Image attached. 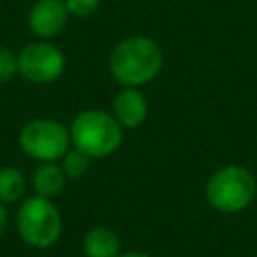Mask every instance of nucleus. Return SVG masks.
<instances>
[{
  "label": "nucleus",
  "instance_id": "f257e3e1",
  "mask_svg": "<svg viewBox=\"0 0 257 257\" xmlns=\"http://www.w3.org/2000/svg\"><path fill=\"white\" fill-rule=\"evenodd\" d=\"M163 62L165 54L155 38L133 34L112 46L108 56V70L120 86L141 88L159 76Z\"/></svg>",
  "mask_w": 257,
  "mask_h": 257
},
{
  "label": "nucleus",
  "instance_id": "f03ea898",
  "mask_svg": "<svg viewBox=\"0 0 257 257\" xmlns=\"http://www.w3.org/2000/svg\"><path fill=\"white\" fill-rule=\"evenodd\" d=\"M257 197V179L243 165H223L205 183V201L217 213L235 215L245 211Z\"/></svg>",
  "mask_w": 257,
  "mask_h": 257
},
{
  "label": "nucleus",
  "instance_id": "7ed1b4c3",
  "mask_svg": "<svg viewBox=\"0 0 257 257\" xmlns=\"http://www.w3.org/2000/svg\"><path fill=\"white\" fill-rule=\"evenodd\" d=\"M68 131L74 149L88 155L90 159H104L118 151L122 145L124 128L110 112L100 108H86L72 118Z\"/></svg>",
  "mask_w": 257,
  "mask_h": 257
},
{
  "label": "nucleus",
  "instance_id": "20e7f679",
  "mask_svg": "<svg viewBox=\"0 0 257 257\" xmlns=\"http://www.w3.org/2000/svg\"><path fill=\"white\" fill-rule=\"evenodd\" d=\"M16 231L20 239L34 249L52 247L62 233V217L52 199L26 197L16 213Z\"/></svg>",
  "mask_w": 257,
  "mask_h": 257
},
{
  "label": "nucleus",
  "instance_id": "39448f33",
  "mask_svg": "<svg viewBox=\"0 0 257 257\" xmlns=\"http://www.w3.org/2000/svg\"><path fill=\"white\" fill-rule=\"evenodd\" d=\"M18 145L26 157L38 163H58L72 147L68 126L54 118L26 122L18 135Z\"/></svg>",
  "mask_w": 257,
  "mask_h": 257
},
{
  "label": "nucleus",
  "instance_id": "423d86ee",
  "mask_svg": "<svg viewBox=\"0 0 257 257\" xmlns=\"http://www.w3.org/2000/svg\"><path fill=\"white\" fill-rule=\"evenodd\" d=\"M18 74L32 84H50L60 78L66 66V58L48 40H34L24 44L18 54Z\"/></svg>",
  "mask_w": 257,
  "mask_h": 257
},
{
  "label": "nucleus",
  "instance_id": "0eeeda50",
  "mask_svg": "<svg viewBox=\"0 0 257 257\" xmlns=\"http://www.w3.org/2000/svg\"><path fill=\"white\" fill-rule=\"evenodd\" d=\"M68 18L64 0H36L28 10L26 22L38 40H50L64 30Z\"/></svg>",
  "mask_w": 257,
  "mask_h": 257
},
{
  "label": "nucleus",
  "instance_id": "6e6552de",
  "mask_svg": "<svg viewBox=\"0 0 257 257\" xmlns=\"http://www.w3.org/2000/svg\"><path fill=\"white\" fill-rule=\"evenodd\" d=\"M110 114L116 118V122L126 131L139 128L145 124L149 116V102L147 96L141 92V88L135 86H120V90L112 96Z\"/></svg>",
  "mask_w": 257,
  "mask_h": 257
},
{
  "label": "nucleus",
  "instance_id": "1a4fd4ad",
  "mask_svg": "<svg viewBox=\"0 0 257 257\" xmlns=\"http://www.w3.org/2000/svg\"><path fill=\"white\" fill-rule=\"evenodd\" d=\"M82 251L86 257H120L122 241L114 229L94 225L82 237Z\"/></svg>",
  "mask_w": 257,
  "mask_h": 257
},
{
  "label": "nucleus",
  "instance_id": "9d476101",
  "mask_svg": "<svg viewBox=\"0 0 257 257\" xmlns=\"http://www.w3.org/2000/svg\"><path fill=\"white\" fill-rule=\"evenodd\" d=\"M66 175L60 167V163H40L32 173V187L34 195L54 199L64 191Z\"/></svg>",
  "mask_w": 257,
  "mask_h": 257
},
{
  "label": "nucleus",
  "instance_id": "9b49d317",
  "mask_svg": "<svg viewBox=\"0 0 257 257\" xmlns=\"http://www.w3.org/2000/svg\"><path fill=\"white\" fill-rule=\"evenodd\" d=\"M26 193V181L20 169L16 167H2L0 169V203L12 205L22 201Z\"/></svg>",
  "mask_w": 257,
  "mask_h": 257
},
{
  "label": "nucleus",
  "instance_id": "f8f14e48",
  "mask_svg": "<svg viewBox=\"0 0 257 257\" xmlns=\"http://www.w3.org/2000/svg\"><path fill=\"white\" fill-rule=\"evenodd\" d=\"M90 161H92V159H90L88 155H84V153H80L78 149L70 147L68 153H66L58 163H60V167H62V171H64V175H66V179L76 181V179H82V177L88 173Z\"/></svg>",
  "mask_w": 257,
  "mask_h": 257
},
{
  "label": "nucleus",
  "instance_id": "ddd939ff",
  "mask_svg": "<svg viewBox=\"0 0 257 257\" xmlns=\"http://www.w3.org/2000/svg\"><path fill=\"white\" fill-rule=\"evenodd\" d=\"M64 4L74 18H90L100 8V0H64Z\"/></svg>",
  "mask_w": 257,
  "mask_h": 257
},
{
  "label": "nucleus",
  "instance_id": "4468645a",
  "mask_svg": "<svg viewBox=\"0 0 257 257\" xmlns=\"http://www.w3.org/2000/svg\"><path fill=\"white\" fill-rule=\"evenodd\" d=\"M14 74H18V60H16V54H14L12 50L0 46V84L12 80Z\"/></svg>",
  "mask_w": 257,
  "mask_h": 257
},
{
  "label": "nucleus",
  "instance_id": "2eb2a0df",
  "mask_svg": "<svg viewBox=\"0 0 257 257\" xmlns=\"http://www.w3.org/2000/svg\"><path fill=\"white\" fill-rule=\"evenodd\" d=\"M6 227H8V211H6V205L0 203V239L6 233Z\"/></svg>",
  "mask_w": 257,
  "mask_h": 257
},
{
  "label": "nucleus",
  "instance_id": "dca6fc26",
  "mask_svg": "<svg viewBox=\"0 0 257 257\" xmlns=\"http://www.w3.org/2000/svg\"><path fill=\"white\" fill-rule=\"evenodd\" d=\"M120 257H153V255L145 253V251H139V249H131V251H122Z\"/></svg>",
  "mask_w": 257,
  "mask_h": 257
}]
</instances>
